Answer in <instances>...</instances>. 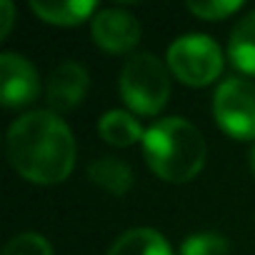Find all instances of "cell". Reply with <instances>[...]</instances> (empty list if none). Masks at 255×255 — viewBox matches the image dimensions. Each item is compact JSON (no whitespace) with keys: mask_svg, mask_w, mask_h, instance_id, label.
Instances as JSON below:
<instances>
[{"mask_svg":"<svg viewBox=\"0 0 255 255\" xmlns=\"http://www.w3.org/2000/svg\"><path fill=\"white\" fill-rule=\"evenodd\" d=\"M30 10L50 25H78L98 13V5L90 0H33Z\"/></svg>","mask_w":255,"mask_h":255,"instance_id":"9","label":"cell"},{"mask_svg":"<svg viewBox=\"0 0 255 255\" xmlns=\"http://www.w3.org/2000/svg\"><path fill=\"white\" fill-rule=\"evenodd\" d=\"M228 55L238 70L245 75H255V10L248 13L230 33Z\"/></svg>","mask_w":255,"mask_h":255,"instance_id":"13","label":"cell"},{"mask_svg":"<svg viewBox=\"0 0 255 255\" xmlns=\"http://www.w3.org/2000/svg\"><path fill=\"white\" fill-rule=\"evenodd\" d=\"M228 240L220 233H193L180 245V255H228Z\"/></svg>","mask_w":255,"mask_h":255,"instance_id":"14","label":"cell"},{"mask_svg":"<svg viewBox=\"0 0 255 255\" xmlns=\"http://www.w3.org/2000/svg\"><path fill=\"white\" fill-rule=\"evenodd\" d=\"M88 70L75 63V60H65L60 63L50 78H48V88H45V98L53 113H68L73 108H78L88 93Z\"/></svg>","mask_w":255,"mask_h":255,"instance_id":"8","label":"cell"},{"mask_svg":"<svg viewBox=\"0 0 255 255\" xmlns=\"http://www.w3.org/2000/svg\"><path fill=\"white\" fill-rule=\"evenodd\" d=\"M90 35L108 53H128L140 43V23L123 8H103L90 20Z\"/></svg>","mask_w":255,"mask_h":255,"instance_id":"6","label":"cell"},{"mask_svg":"<svg viewBox=\"0 0 255 255\" xmlns=\"http://www.w3.org/2000/svg\"><path fill=\"white\" fill-rule=\"evenodd\" d=\"M250 170H253V175H255V145L250 148Z\"/></svg>","mask_w":255,"mask_h":255,"instance_id":"18","label":"cell"},{"mask_svg":"<svg viewBox=\"0 0 255 255\" xmlns=\"http://www.w3.org/2000/svg\"><path fill=\"white\" fill-rule=\"evenodd\" d=\"M118 90L133 113L155 115L163 110L170 95L168 65L153 53H133L120 70Z\"/></svg>","mask_w":255,"mask_h":255,"instance_id":"3","label":"cell"},{"mask_svg":"<svg viewBox=\"0 0 255 255\" xmlns=\"http://www.w3.org/2000/svg\"><path fill=\"white\" fill-rule=\"evenodd\" d=\"M108 255H173L170 243L153 228H133L123 233Z\"/></svg>","mask_w":255,"mask_h":255,"instance_id":"11","label":"cell"},{"mask_svg":"<svg viewBox=\"0 0 255 255\" xmlns=\"http://www.w3.org/2000/svg\"><path fill=\"white\" fill-rule=\"evenodd\" d=\"M243 3L240 0H188V10L195 15V18H203V20H223L228 15H233Z\"/></svg>","mask_w":255,"mask_h":255,"instance_id":"16","label":"cell"},{"mask_svg":"<svg viewBox=\"0 0 255 255\" xmlns=\"http://www.w3.org/2000/svg\"><path fill=\"white\" fill-rule=\"evenodd\" d=\"M98 133L105 143H110L115 148H128V145L143 140V135H145L140 123L135 120V115L125 113V110H108L98 120Z\"/></svg>","mask_w":255,"mask_h":255,"instance_id":"12","label":"cell"},{"mask_svg":"<svg viewBox=\"0 0 255 255\" xmlns=\"http://www.w3.org/2000/svg\"><path fill=\"white\" fill-rule=\"evenodd\" d=\"M213 118L230 138L255 140V83L228 78L215 88Z\"/></svg>","mask_w":255,"mask_h":255,"instance_id":"5","label":"cell"},{"mask_svg":"<svg viewBox=\"0 0 255 255\" xmlns=\"http://www.w3.org/2000/svg\"><path fill=\"white\" fill-rule=\"evenodd\" d=\"M0 13H3V23H0V35H8L10 33V25H13V3H8V0H3V3H0Z\"/></svg>","mask_w":255,"mask_h":255,"instance_id":"17","label":"cell"},{"mask_svg":"<svg viewBox=\"0 0 255 255\" xmlns=\"http://www.w3.org/2000/svg\"><path fill=\"white\" fill-rule=\"evenodd\" d=\"M168 70L190 88L210 85L223 70V50L210 35H180L168 48Z\"/></svg>","mask_w":255,"mask_h":255,"instance_id":"4","label":"cell"},{"mask_svg":"<svg viewBox=\"0 0 255 255\" xmlns=\"http://www.w3.org/2000/svg\"><path fill=\"white\" fill-rule=\"evenodd\" d=\"M0 98L5 108H20L38 98L40 78L33 63L18 53L0 55Z\"/></svg>","mask_w":255,"mask_h":255,"instance_id":"7","label":"cell"},{"mask_svg":"<svg viewBox=\"0 0 255 255\" xmlns=\"http://www.w3.org/2000/svg\"><path fill=\"white\" fill-rule=\"evenodd\" d=\"M8 160L35 185L63 183L75 168V138L53 110H33L8 128Z\"/></svg>","mask_w":255,"mask_h":255,"instance_id":"1","label":"cell"},{"mask_svg":"<svg viewBox=\"0 0 255 255\" xmlns=\"http://www.w3.org/2000/svg\"><path fill=\"white\" fill-rule=\"evenodd\" d=\"M3 255H53V248H50L48 238H43L38 233H20L5 243Z\"/></svg>","mask_w":255,"mask_h":255,"instance_id":"15","label":"cell"},{"mask_svg":"<svg viewBox=\"0 0 255 255\" xmlns=\"http://www.w3.org/2000/svg\"><path fill=\"white\" fill-rule=\"evenodd\" d=\"M143 155L160 180L188 183L205 165V140L190 120L163 118L145 130Z\"/></svg>","mask_w":255,"mask_h":255,"instance_id":"2","label":"cell"},{"mask_svg":"<svg viewBox=\"0 0 255 255\" xmlns=\"http://www.w3.org/2000/svg\"><path fill=\"white\" fill-rule=\"evenodd\" d=\"M88 175L90 180L108 190L110 195H125L128 190L133 188V170L125 160L120 158H113V155H103V158H95L90 165H88Z\"/></svg>","mask_w":255,"mask_h":255,"instance_id":"10","label":"cell"}]
</instances>
